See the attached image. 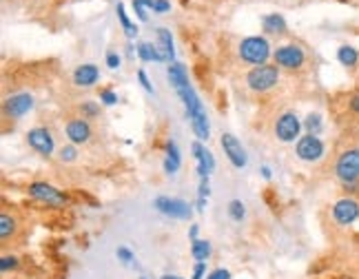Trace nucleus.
Instances as JSON below:
<instances>
[{"instance_id":"f257e3e1","label":"nucleus","mask_w":359,"mask_h":279,"mask_svg":"<svg viewBox=\"0 0 359 279\" xmlns=\"http://www.w3.org/2000/svg\"><path fill=\"white\" fill-rule=\"evenodd\" d=\"M335 177L344 184L359 182V146H348L335 160Z\"/></svg>"},{"instance_id":"f03ea898","label":"nucleus","mask_w":359,"mask_h":279,"mask_svg":"<svg viewBox=\"0 0 359 279\" xmlns=\"http://www.w3.org/2000/svg\"><path fill=\"white\" fill-rule=\"evenodd\" d=\"M280 82V69L278 64H260V67H253L246 73V84L251 91L266 93Z\"/></svg>"},{"instance_id":"7ed1b4c3","label":"nucleus","mask_w":359,"mask_h":279,"mask_svg":"<svg viewBox=\"0 0 359 279\" xmlns=\"http://www.w3.org/2000/svg\"><path fill=\"white\" fill-rule=\"evenodd\" d=\"M240 58L249 62V64H266V60L271 58V47L266 38H260V36H251V38H244L240 42Z\"/></svg>"},{"instance_id":"20e7f679","label":"nucleus","mask_w":359,"mask_h":279,"mask_svg":"<svg viewBox=\"0 0 359 279\" xmlns=\"http://www.w3.org/2000/svg\"><path fill=\"white\" fill-rule=\"evenodd\" d=\"M331 215L337 227H353L359 220V200L353 195L340 198L331 206Z\"/></svg>"},{"instance_id":"39448f33","label":"nucleus","mask_w":359,"mask_h":279,"mask_svg":"<svg viewBox=\"0 0 359 279\" xmlns=\"http://www.w3.org/2000/svg\"><path fill=\"white\" fill-rule=\"evenodd\" d=\"M295 153H298V157L302 160V162H320V160L324 157L326 153V144L322 142L320 135H311L306 133L298 140V144H295Z\"/></svg>"},{"instance_id":"423d86ee","label":"nucleus","mask_w":359,"mask_h":279,"mask_svg":"<svg viewBox=\"0 0 359 279\" xmlns=\"http://www.w3.org/2000/svg\"><path fill=\"white\" fill-rule=\"evenodd\" d=\"M273 58H275V64L282 69H289V71H295V69H302L304 62H306V51L300 47V45H282L275 49L273 53Z\"/></svg>"},{"instance_id":"0eeeda50","label":"nucleus","mask_w":359,"mask_h":279,"mask_svg":"<svg viewBox=\"0 0 359 279\" xmlns=\"http://www.w3.org/2000/svg\"><path fill=\"white\" fill-rule=\"evenodd\" d=\"M27 144L34 148L36 153L49 157L56 148V140H54V133H51L47 126H36V128H29L27 131Z\"/></svg>"},{"instance_id":"6e6552de","label":"nucleus","mask_w":359,"mask_h":279,"mask_svg":"<svg viewBox=\"0 0 359 279\" xmlns=\"http://www.w3.org/2000/svg\"><path fill=\"white\" fill-rule=\"evenodd\" d=\"M29 195L42 202V204H49V206H62V204H67V195L62 191H58L56 186L47 184V182H34V184H29Z\"/></svg>"},{"instance_id":"1a4fd4ad","label":"nucleus","mask_w":359,"mask_h":279,"mask_svg":"<svg viewBox=\"0 0 359 279\" xmlns=\"http://www.w3.org/2000/svg\"><path fill=\"white\" fill-rule=\"evenodd\" d=\"M220 144H222V151L229 157V162L233 164L235 169H244L249 164V155L242 146L240 140L233 133H222L220 137Z\"/></svg>"},{"instance_id":"9d476101","label":"nucleus","mask_w":359,"mask_h":279,"mask_svg":"<svg viewBox=\"0 0 359 279\" xmlns=\"http://www.w3.org/2000/svg\"><path fill=\"white\" fill-rule=\"evenodd\" d=\"M300 131H302V122L300 117L295 115L293 111L289 113H282L275 122V137L280 142H295V140H300Z\"/></svg>"},{"instance_id":"9b49d317","label":"nucleus","mask_w":359,"mask_h":279,"mask_svg":"<svg viewBox=\"0 0 359 279\" xmlns=\"http://www.w3.org/2000/svg\"><path fill=\"white\" fill-rule=\"evenodd\" d=\"M153 206L162 213V215H168L173 220H188L191 218V206L184 200H175V198H157L153 202Z\"/></svg>"},{"instance_id":"f8f14e48","label":"nucleus","mask_w":359,"mask_h":279,"mask_svg":"<svg viewBox=\"0 0 359 279\" xmlns=\"http://www.w3.org/2000/svg\"><path fill=\"white\" fill-rule=\"evenodd\" d=\"M5 115L12 117V120H20V117H25L31 109H34V95L31 93H16L12 98H7L5 104Z\"/></svg>"},{"instance_id":"ddd939ff","label":"nucleus","mask_w":359,"mask_h":279,"mask_svg":"<svg viewBox=\"0 0 359 279\" xmlns=\"http://www.w3.org/2000/svg\"><path fill=\"white\" fill-rule=\"evenodd\" d=\"M65 131H67L69 142L76 144V146L87 144L89 137H91V126H89L87 120H84V117H73V120H69L67 126H65Z\"/></svg>"},{"instance_id":"4468645a","label":"nucleus","mask_w":359,"mask_h":279,"mask_svg":"<svg viewBox=\"0 0 359 279\" xmlns=\"http://www.w3.org/2000/svg\"><path fill=\"white\" fill-rule=\"evenodd\" d=\"M191 151H193V157L197 160V175L200 177H208V173H213V169H215L213 153L206 151V148L202 146V142H193Z\"/></svg>"},{"instance_id":"2eb2a0df","label":"nucleus","mask_w":359,"mask_h":279,"mask_svg":"<svg viewBox=\"0 0 359 279\" xmlns=\"http://www.w3.org/2000/svg\"><path fill=\"white\" fill-rule=\"evenodd\" d=\"M100 80V69L96 67V64H80V67L73 71V84L76 87H82V89H89L93 87Z\"/></svg>"},{"instance_id":"dca6fc26","label":"nucleus","mask_w":359,"mask_h":279,"mask_svg":"<svg viewBox=\"0 0 359 279\" xmlns=\"http://www.w3.org/2000/svg\"><path fill=\"white\" fill-rule=\"evenodd\" d=\"M166 76H168V82L173 84V89H175V91L184 89L186 84H191V82H188V76H186L184 64H180V62H173L171 67L166 69Z\"/></svg>"},{"instance_id":"f3484780","label":"nucleus","mask_w":359,"mask_h":279,"mask_svg":"<svg viewBox=\"0 0 359 279\" xmlns=\"http://www.w3.org/2000/svg\"><path fill=\"white\" fill-rule=\"evenodd\" d=\"M157 49H160L164 62L173 60V38H171V31L164 27L157 29Z\"/></svg>"},{"instance_id":"a211bd4d","label":"nucleus","mask_w":359,"mask_h":279,"mask_svg":"<svg viewBox=\"0 0 359 279\" xmlns=\"http://www.w3.org/2000/svg\"><path fill=\"white\" fill-rule=\"evenodd\" d=\"M337 60H340L342 67L355 69L359 64V49H355L353 45H342L340 49H337Z\"/></svg>"},{"instance_id":"6ab92c4d","label":"nucleus","mask_w":359,"mask_h":279,"mask_svg":"<svg viewBox=\"0 0 359 279\" xmlns=\"http://www.w3.org/2000/svg\"><path fill=\"white\" fill-rule=\"evenodd\" d=\"M262 27L266 34H287V20H284L280 14L262 16Z\"/></svg>"},{"instance_id":"aec40b11","label":"nucleus","mask_w":359,"mask_h":279,"mask_svg":"<svg viewBox=\"0 0 359 279\" xmlns=\"http://www.w3.org/2000/svg\"><path fill=\"white\" fill-rule=\"evenodd\" d=\"M135 51H138L140 60L144 62H164L160 49H157V45H153V42H140Z\"/></svg>"},{"instance_id":"412c9836","label":"nucleus","mask_w":359,"mask_h":279,"mask_svg":"<svg viewBox=\"0 0 359 279\" xmlns=\"http://www.w3.org/2000/svg\"><path fill=\"white\" fill-rule=\"evenodd\" d=\"M180 151H177V146L175 142H166V157H164V173L168 175H173L175 171L180 169Z\"/></svg>"},{"instance_id":"4be33fe9","label":"nucleus","mask_w":359,"mask_h":279,"mask_svg":"<svg viewBox=\"0 0 359 279\" xmlns=\"http://www.w3.org/2000/svg\"><path fill=\"white\" fill-rule=\"evenodd\" d=\"M115 14H118V18H120V25H122V29H124L126 38H135V34H138V27H135V25L131 23L129 16H126L122 3H118V7H115Z\"/></svg>"},{"instance_id":"5701e85b","label":"nucleus","mask_w":359,"mask_h":279,"mask_svg":"<svg viewBox=\"0 0 359 279\" xmlns=\"http://www.w3.org/2000/svg\"><path fill=\"white\" fill-rule=\"evenodd\" d=\"M191 255L195 257L197 262H206L211 255V244L206 240H193L191 244Z\"/></svg>"},{"instance_id":"b1692460","label":"nucleus","mask_w":359,"mask_h":279,"mask_svg":"<svg viewBox=\"0 0 359 279\" xmlns=\"http://www.w3.org/2000/svg\"><path fill=\"white\" fill-rule=\"evenodd\" d=\"M304 128H306V131H309L311 135H320L322 128H324L322 115H320V113H309V115H306V120H304Z\"/></svg>"},{"instance_id":"393cba45","label":"nucleus","mask_w":359,"mask_h":279,"mask_svg":"<svg viewBox=\"0 0 359 279\" xmlns=\"http://www.w3.org/2000/svg\"><path fill=\"white\" fill-rule=\"evenodd\" d=\"M14 233H16V218L3 213V215H0V238L9 240V235H14Z\"/></svg>"},{"instance_id":"a878e982","label":"nucleus","mask_w":359,"mask_h":279,"mask_svg":"<svg viewBox=\"0 0 359 279\" xmlns=\"http://www.w3.org/2000/svg\"><path fill=\"white\" fill-rule=\"evenodd\" d=\"M229 215L231 220H235V222H242L246 215V211H244V204H242L240 200H233L229 204Z\"/></svg>"},{"instance_id":"bb28decb","label":"nucleus","mask_w":359,"mask_h":279,"mask_svg":"<svg viewBox=\"0 0 359 279\" xmlns=\"http://www.w3.org/2000/svg\"><path fill=\"white\" fill-rule=\"evenodd\" d=\"M153 3H155V0H133L135 16H138L140 20H146V18H149V16H146V7L153 9Z\"/></svg>"},{"instance_id":"cd10ccee","label":"nucleus","mask_w":359,"mask_h":279,"mask_svg":"<svg viewBox=\"0 0 359 279\" xmlns=\"http://www.w3.org/2000/svg\"><path fill=\"white\" fill-rule=\"evenodd\" d=\"M58 155H60L62 162H76V157H78V148H76V144H67V146H62V148H60Z\"/></svg>"},{"instance_id":"c85d7f7f","label":"nucleus","mask_w":359,"mask_h":279,"mask_svg":"<svg viewBox=\"0 0 359 279\" xmlns=\"http://www.w3.org/2000/svg\"><path fill=\"white\" fill-rule=\"evenodd\" d=\"M80 111H82V115H87V117H96V115L100 113V106H98L96 102L87 100V102H82Z\"/></svg>"},{"instance_id":"c756f323","label":"nucleus","mask_w":359,"mask_h":279,"mask_svg":"<svg viewBox=\"0 0 359 279\" xmlns=\"http://www.w3.org/2000/svg\"><path fill=\"white\" fill-rule=\"evenodd\" d=\"M348 111H351L355 117H359V91H353L348 95Z\"/></svg>"},{"instance_id":"7c9ffc66","label":"nucleus","mask_w":359,"mask_h":279,"mask_svg":"<svg viewBox=\"0 0 359 279\" xmlns=\"http://www.w3.org/2000/svg\"><path fill=\"white\" fill-rule=\"evenodd\" d=\"M100 102H104L107 106H113L115 102H118V95H115L111 89H102L100 91Z\"/></svg>"},{"instance_id":"2f4dec72","label":"nucleus","mask_w":359,"mask_h":279,"mask_svg":"<svg viewBox=\"0 0 359 279\" xmlns=\"http://www.w3.org/2000/svg\"><path fill=\"white\" fill-rule=\"evenodd\" d=\"M16 266H18V260H16V257L5 255L3 260H0V271H3V273H7L9 268H16Z\"/></svg>"},{"instance_id":"473e14b6","label":"nucleus","mask_w":359,"mask_h":279,"mask_svg":"<svg viewBox=\"0 0 359 279\" xmlns=\"http://www.w3.org/2000/svg\"><path fill=\"white\" fill-rule=\"evenodd\" d=\"M208 198V177H200V189H197V200H204Z\"/></svg>"},{"instance_id":"72a5a7b5","label":"nucleus","mask_w":359,"mask_h":279,"mask_svg":"<svg viewBox=\"0 0 359 279\" xmlns=\"http://www.w3.org/2000/svg\"><path fill=\"white\" fill-rule=\"evenodd\" d=\"M115 255H118V257H120V260H122L126 266H129V264L133 262V253H131L129 249H124V246H120V249L115 251Z\"/></svg>"},{"instance_id":"f704fd0d","label":"nucleus","mask_w":359,"mask_h":279,"mask_svg":"<svg viewBox=\"0 0 359 279\" xmlns=\"http://www.w3.org/2000/svg\"><path fill=\"white\" fill-rule=\"evenodd\" d=\"M168 9H171V3H168V0H155L153 3L155 14H164V12H168Z\"/></svg>"},{"instance_id":"c9c22d12","label":"nucleus","mask_w":359,"mask_h":279,"mask_svg":"<svg viewBox=\"0 0 359 279\" xmlns=\"http://www.w3.org/2000/svg\"><path fill=\"white\" fill-rule=\"evenodd\" d=\"M107 67L109 69H118L120 67V56L115 51H109L107 53Z\"/></svg>"},{"instance_id":"e433bc0d","label":"nucleus","mask_w":359,"mask_h":279,"mask_svg":"<svg viewBox=\"0 0 359 279\" xmlns=\"http://www.w3.org/2000/svg\"><path fill=\"white\" fill-rule=\"evenodd\" d=\"M138 80H140V84H142V87H144V91H146V93H153V87H151L149 78H146L144 69H140V71H138Z\"/></svg>"},{"instance_id":"4c0bfd02","label":"nucleus","mask_w":359,"mask_h":279,"mask_svg":"<svg viewBox=\"0 0 359 279\" xmlns=\"http://www.w3.org/2000/svg\"><path fill=\"white\" fill-rule=\"evenodd\" d=\"M206 279H231V273H229V271H224V268H217V271L208 273V277H206Z\"/></svg>"},{"instance_id":"58836bf2","label":"nucleus","mask_w":359,"mask_h":279,"mask_svg":"<svg viewBox=\"0 0 359 279\" xmlns=\"http://www.w3.org/2000/svg\"><path fill=\"white\" fill-rule=\"evenodd\" d=\"M204 271H206V262H197L195 268H193V279H202Z\"/></svg>"},{"instance_id":"ea45409f","label":"nucleus","mask_w":359,"mask_h":279,"mask_svg":"<svg viewBox=\"0 0 359 279\" xmlns=\"http://www.w3.org/2000/svg\"><path fill=\"white\" fill-rule=\"evenodd\" d=\"M262 175L269 180V177H271V169H269V166H262Z\"/></svg>"},{"instance_id":"a19ab883","label":"nucleus","mask_w":359,"mask_h":279,"mask_svg":"<svg viewBox=\"0 0 359 279\" xmlns=\"http://www.w3.org/2000/svg\"><path fill=\"white\" fill-rule=\"evenodd\" d=\"M188 235H191V240H195V235H197V227H195V224L191 227V233H188Z\"/></svg>"},{"instance_id":"79ce46f5","label":"nucleus","mask_w":359,"mask_h":279,"mask_svg":"<svg viewBox=\"0 0 359 279\" xmlns=\"http://www.w3.org/2000/svg\"><path fill=\"white\" fill-rule=\"evenodd\" d=\"M162 279H182V277H177V275H164Z\"/></svg>"},{"instance_id":"37998d69","label":"nucleus","mask_w":359,"mask_h":279,"mask_svg":"<svg viewBox=\"0 0 359 279\" xmlns=\"http://www.w3.org/2000/svg\"><path fill=\"white\" fill-rule=\"evenodd\" d=\"M342 279H351V277H342Z\"/></svg>"},{"instance_id":"c03bdc74","label":"nucleus","mask_w":359,"mask_h":279,"mask_svg":"<svg viewBox=\"0 0 359 279\" xmlns=\"http://www.w3.org/2000/svg\"><path fill=\"white\" fill-rule=\"evenodd\" d=\"M140 279H144V277H140Z\"/></svg>"}]
</instances>
